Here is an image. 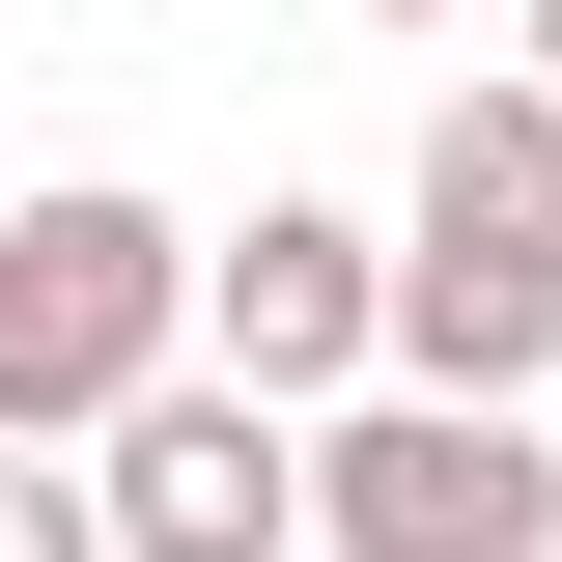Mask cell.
Wrapping results in <instances>:
<instances>
[{
	"instance_id": "obj_6",
	"label": "cell",
	"mask_w": 562,
	"mask_h": 562,
	"mask_svg": "<svg viewBox=\"0 0 562 562\" xmlns=\"http://www.w3.org/2000/svg\"><path fill=\"white\" fill-rule=\"evenodd\" d=\"M0 562H113V479L85 450H0Z\"/></svg>"
},
{
	"instance_id": "obj_5",
	"label": "cell",
	"mask_w": 562,
	"mask_h": 562,
	"mask_svg": "<svg viewBox=\"0 0 562 562\" xmlns=\"http://www.w3.org/2000/svg\"><path fill=\"white\" fill-rule=\"evenodd\" d=\"M394 254H479V281H562V85H450L422 113V169H394Z\"/></svg>"
},
{
	"instance_id": "obj_1",
	"label": "cell",
	"mask_w": 562,
	"mask_h": 562,
	"mask_svg": "<svg viewBox=\"0 0 562 562\" xmlns=\"http://www.w3.org/2000/svg\"><path fill=\"white\" fill-rule=\"evenodd\" d=\"M140 394H198V225L113 169L0 198V450H113Z\"/></svg>"
},
{
	"instance_id": "obj_3",
	"label": "cell",
	"mask_w": 562,
	"mask_h": 562,
	"mask_svg": "<svg viewBox=\"0 0 562 562\" xmlns=\"http://www.w3.org/2000/svg\"><path fill=\"white\" fill-rule=\"evenodd\" d=\"M198 366H225V394H281V422H310V394H394V225H338V198H254V225H198Z\"/></svg>"
},
{
	"instance_id": "obj_2",
	"label": "cell",
	"mask_w": 562,
	"mask_h": 562,
	"mask_svg": "<svg viewBox=\"0 0 562 562\" xmlns=\"http://www.w3.org/2000/svg\"><path fill=\"white\" fill-rule=\"evenodd\" d=\"M310 562H562V422H479V394L310 422Z\"/></svg>"
},
{
	"instance_id": "obj_4",
	"label": "cell",
	"mask_w": 562,
	"mask_h": 562,
	"mask_svg": "<svg viewBox=\"0 0 562 562\" xmlns=\"http://www.w3.org/2000/svg\"><path fill=\"white\" fill-rule=\"evenodd\" d=\"M85 479H113V562H310V422L225 394V366H198V394H140Z\"/></svg>"
},
{
	"instance_id": "obj_8",
	"label": "cell",
	"mask_w": 562,
	"mask_h": 562,
	"mask_svg": "<svg viewBox=\"0 0 562 562\" xmlns=\"http://www.w3.org/2000/svg\"><path fill=\"white\" fill-rule=\"evenodd\" d=\"M366 29H479V0H366Z\"/></svg>"
},
{
	"instance_id": "obj_7",
	"label": "cell",
	"mask_w": 562,
	"mask_h": 562,
	"mask_svg": "<svg viewBox=\"0 0 562 562\" xmlns=\"http://www.w3.org/2000/svg\"><path fill=\"white\" fill-rule=\"evenodd\" d=\"M506 85H562V0H506Z\"/></svg>"
}]
</instances>
